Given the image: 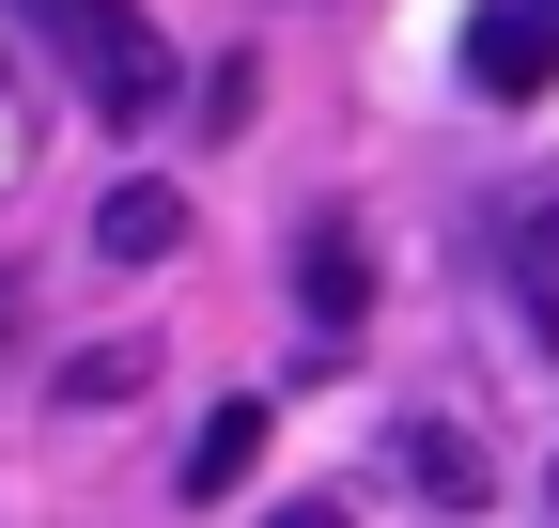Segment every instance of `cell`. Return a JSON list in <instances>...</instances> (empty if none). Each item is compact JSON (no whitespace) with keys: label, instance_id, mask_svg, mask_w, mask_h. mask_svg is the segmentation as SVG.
Returning <instances> with one entry per match:
<instances>
[{"label":"cell","instance_id":"cell-3","mask_svg":"<svg viewBox=\"0 0 559 528\" xmlns=\"http://www.w3.org/2000/svg\"><path fill=\"white\" fill-rule=\"evenodd\" d=\"M544 79H559V16H544V0H498V16H466V94L528 109Z\"/></svg>","mask_w":559,"mask_h":528},{"label":"cell","instance_id":"cell-2","mask_svg":"<svg viewBox=\"0 0 559 528\" xmlns=\"http://www.w3.org/2000/svg\"><path fill=\"white\" fill-rule=\"evenodd\" d=\"M296 311H311V326H296L311 358H342V343H358V311H373V249L342 233V218H311V233H296Z\"/></svg>","mask_w":559,"mask_h":528},{"label":"cell","instance_id":"cell-7","mask_svg":"<svg viewBox=\"0 0 559 528\" xmlns=\"http://www.w3.org/2000/svg\"><path fill=\"white\" fill-rule=\"evenodd\" d=\"M513 280H528V326L559 343V203H528V218H513Z\"/></svg>","mask_w":559,"mask_h":528},{"label":"cell","instance_id":"cell-8","mask_svg":"<svg viewBox=\"0 0 559 528\" xmlns=\"http://www.w3.org/2000/svg\"><path fill=\"white\" fill-rule=\"evenodd\" d=\"M124 388H140V343H109V358H79V373H62V405H124Z\"/></svg>","mask_w":559,"mask_h":528},{"label":"cell","instance_id":"cell-5","mask_svg":"<svg viewBox=\"0 0 559 528\" xmlns=\"http://www.w3.org/2000/svg\"><path fill=\"white\" fill-rule=\"evenodd\" d=\"M404 482H419V497H451V513H481V482H498V467H481V435H466V420H404Z\"/></svg>","mask_w":559,"mask_h":528},{"label":"cell","instance_id":"cell-6","mask_svg":"<svg viewBox=\"0 0 559 528\" xmlns=\"http://www.w3.org/2000/svg\"><path fill=\"white\" fill-rule=\"evenodd\" d=\"M249 451H264V405H218V420H202V451L171 467V497H187V513H202V497H234V482H249Z\"/></svg>","mask_w":559,"mask_h":528},{"label":"cell","instance_id":"cell-9","mask_svg":"<svg viewBox=\"0 0 559 528\" xmlns=\"http://www.w3.org/2000/svg\"><path fill=\"white\" fill-rule=\"evenodd\" d=\"M264 528H342V497H280V513H264Z\"/></svg>","mask_w":559,"mask_h":528},{"label":"cell","instance_id":"cell-10","mask_svg":"<svg viewBox=\"0 0 559 528\" xmlns=\"http://www.w3.org/2000/svg\"><path fill=\"white\" fill-rule=\"evenodd\" d=\"M544 16H559V0H544Z\"/></svg>","mask_w":559,"mask_h":528},{"label":"cell","instance_id":"cell-1","mask_svg":"<svg viewBox=\"0 0 559 528\" xmlns=\"http://www.w3.org/2000/svg\"><path fill=\"white\" fill-rule=\"evenodd\" d=\"M47 32H62V62H79V94H94V124H156L171 109V32L140 16V0H47Z\"/></svg>","mask_w":559,"mask_h":528},{"label":"cell","instance_id":"cell-4","mask_svg":"<svg viewBox=\"0 0 559 528\" xmlns=\"http://www.w3.org/2000/svg\"><path fill=\"white\" fill-rule=\"evenodd\" d=\"M94 249H109V264H171V249H187V187H156V171H140V187H109Z\"/></svg>","mask_w":559,"mask_h":528}]
</instances>
